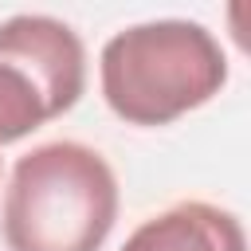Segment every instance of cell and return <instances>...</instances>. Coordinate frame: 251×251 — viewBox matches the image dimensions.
Segmentation results:
<instances>
[{"label":"cell","instance_id":"obj_1","mask_svg":"<svg viewBox=\"0 0 251 251\" xmlns=\"http://www.w3.org/2000/svg\"><path fill=\"white\" fill-rule=\"evenodd\" d=\"M118 220V176L82 141H47L12 169L0 208L8 251H98Z\"/></svg>","mask_w":251,"mask_h":251},{"label":"cell","instance_id":"obj_2","mask_svg":"<svg viewBox=\"0 0 251 251\" xmlns=\"http://www.w3.org/2000/svg\"><path fill=\"white\" fill-rule=\"evenodd\" d=\"M98 82L106 106L122 122L169 126L224 90L227 55L196 20H149L106 39Z\"/></svg>","mask_w":251,"mask_h":251},{"label":"cell","instance_id":"obj_3","mask_svg":"<svg viewBox=\"0 0 251 251\" xmlns=\"http://www.w3.org/2000/svg\"><path fill=\"white\" fill-rule=\"evenodd\" d=\"M0 59L24 67L35 86L43 90L51 118L67 114L82 90H86V51L71 24L43 16V12H20L0 24Z\"/></svg>","mask_w":251,"mask_h":251},{"label":"cell","instance_id":"obj_4","mask_svg":"<svg viewBox=\"0 0 251 251\" xmlns=\"http://www.w3.org/2000/svg\"><path fill=\"white\" fill-rule=\"evenodd\" d=\"M122 251H247V235L235 212L208 200H180L137 224Z\"/></svg>","mask_w":251,"mask_h":251},{"label":"cell","instance_id":"obj_5","mask_svg":"<svg viewBox=\"0 0 251 251\" xmlns=\"http://www.w3.org/2000/svg\"><path fill=\"white\" fill-rule=\"evenodd\" d=\"M43 122H51V106L35 86V78L24 67L0 59V145L27 137Z\"/></svg>","mask_w":251,"mask_h":251}]
</instances>
